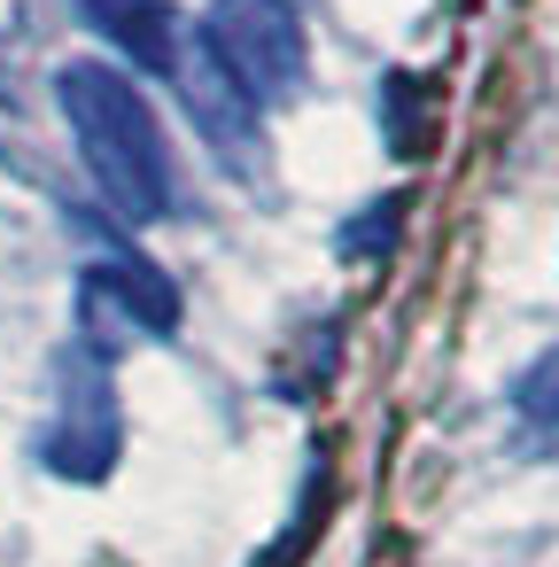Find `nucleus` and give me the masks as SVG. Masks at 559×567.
I'll list each match as a JSON object with an SVG mask.
<instances>
[{
  "mask_svg": "<svg viewBox=\"0 0 559 567\" xmlns=\"http://www.w3.org/2000/svg\"><path fill=\"white\" fill-rule=\"evenodd\" d=\"M55 110H63V125H71V148H79L94 195H102L125 226H156V218L172 210L179 172H172V141H164L148 94L133 86V71L79 55V63L55 71Z\"/></svg>",
  "mask_w": 559,
  "mask_h": 567,
  "instance_id": "nucleus-1",
  "label": "nucleus"
},
{
  "mask_svg": "<svg viewBox=\"0 0 559 567\" xmlns=\"http://www.w3.org/2000/svg\"><path fill=\"white\" fill-rule=\"evenodd\" d=\"M195 40L218 55V71L257 110L303 94V79H311V32H303L296 0H210L203 24H195Z\"/></svg>",
  "mask_w": 559,
  "mask_h": 567,
  "instance_id": "nucleus-2",
  "label": "nucleus"
},
{
  "mask_svg": "<svg viewBox=\"0 0 559 567\" xmlns=\"http://www.w3.org/2000/svg\"><path fill=\"white\" fill-rule=\"evenodd\" d=\"M125 451V412H117V373H110V350L102 342H71L55 358V412H48V435H40V458L48 474L63 482H102Z\"/></svg>",
  "mask_w": 559,
  "mask_h": 567,
  "instance_id": "nucleus-3",
  "label": "nucleus"
},
{
  "mask_svg": "<svg viewBox=\"0 0 559 567\" xmlns=\"http://www.w3.org/2000/svg\"><path fill=\"white\" fill-rule=\"evenodd\" d=\"M79 311H86V319H79L86 342H110V334H172V327H179V288H172L148 257L117 249V257L86 265Z\"/></svg>",
  "mask_w": 559,
  "mask_h": 567,
  "instance_id": "nucleus-4",
  "label": "nucleus"
},
{
  "mask_svg": "<svg viewBox=\"0 0 559 567\" xmlns=\"http://www.w3.org/2000/svg\"><path fill=\"white\" fill-rule=\"evenodd\" d=\"M172 86H179V102L195 110V125H203V141L218 148V156H234L249 133H257V102L218 71V55L195 40V32H179V55H172V71H164Z\"/></svg>",
  "mask_w": 559,
  "mask_h": 567,
  "instance_id": "nucleus-5",
  "label": "nucleus"
},
{
  "mask_svg": "<svg viewBox=\"0 0 559 567\" xmlns=\"http://www.w3.org/2000/svg\"><path fill=\"white\" fill-rule=\"evenodd\" d=\"M71 9L102 32V48L133 71H172L179 55V17H172V0H71Z\"/></svg>",
  "mask_w": 559,
  "mask_h": 567,
  "instance_id": "nucleus-6",
  "label": "nucleus"
},
{
  "mask_svg": "<svg viewBox=\"0 0 559 567\" xmlns=\"http://www.w3.org/2000/svg\"><path fill=\"white\" fill-rule=\"evenodd\" d=\"M513 412L520 420H536V427H559V342L513 381Z\"/></svg>",
  "mask_w": 559,
  "mask_h": 567,
  "instance_id": "nucleus-7",
  "label": "nucleus"
}]
</instances>
